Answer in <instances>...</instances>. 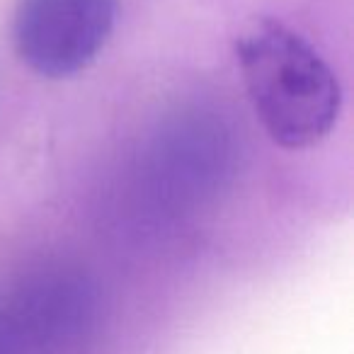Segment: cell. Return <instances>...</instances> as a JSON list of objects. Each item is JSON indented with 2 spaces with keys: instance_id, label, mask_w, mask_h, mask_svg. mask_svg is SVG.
<instances>
[{
  "instance_id": "1",
  "label": "cell",
  "mask_w": 354,
  "mask_h": 354,
  "mask_svg": "<svg viewBox=\"0 0 354 354\" xmlns=\"http://www.w3.org/2000/svg\"><path fill=\"white\" fill-rule=\"evenodd\" d=\"M236 56L250 104L272 141L304 151L333 131L342 88L299 32L274 20L252 22L238 37Z\"/></svg>"
},
{
  "instance_id": "4",
  "label": "cell",
  "mask_w": 354,
  "mask_h": 354,
  "mask_svg": "<svg viewBox=\"0 0 354 354\" xmlns=\"http://www.w3.org/2000/svg\"><path fill=\"white\" fill-rule=\"evenodd\" d=\"M0 354H30L3 304H0Z\"/></svg>"
},
{
  "instance_id": "2",
  "label": "cell",
  "mask_w": 354,
  "mask_h": 354,
  "mask_svg": "<svg viewBox=\"0 0 354 354\" xmlns=\"http://www.w3.org/2000/svg\"><path fill=\"white\" fill-rule=\"evenodd\" d=\"M30 354H73L97 333L102 299L95 279L73 265H44L6 301Z\"/></svg>"
},
{
  "instance_id": "3",
  "label": "cell",
  "mask_w": 354,
  "mask_h": 354,
  "mask_svg": "<svg viewBox=\"0 0 354 354\" xmlns=\"http://www.w3.org/2000/svg\"><path fill=\"white\" fill-rule=\"evenodd\" d=\"M117 12L119 0H17V56L41 78H71L104 49Z\"/></svg>"
}]
</instances>
